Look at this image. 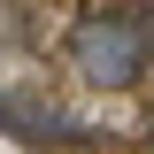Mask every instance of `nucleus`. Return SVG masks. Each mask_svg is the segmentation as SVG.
Returning a JSON list of instances; mask_svg holds the SVG:
<instances>
[{"label":"nucleus","instance_id":"obj_1","mask_svg":"<svg viewBox=\"0 0 154 154\" xmlns=\"http://www.w3.org/2000/svg\"><path fill=\"white\" fill-rule=\"evenodd\" d=\"M69 62L100 93H131L139 77H146V62H154V23L139 8H93L69 31Z\"/></svg>","mask_w":154,"mask_h":154}]
</instances>
